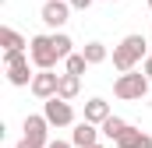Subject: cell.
<instances>
[{
    "mask_svg": "<svg viewBox=\"0 0 152 148\" xmlns=\"http://www.w3.org/2000/svg\"><path fill=\"white\" fill-rule=\"evenodd\" d=\"M145 57H149V42H145V36H124L113 46V67L120 74H131L138 64H145Z\"/></svg>",
    "mask_w": 152,
    "mask_h": 148,
    "instance_id": "cell-1",
    "label": "cell"
},
{
    "mask_svg": "<svg viewBox=\"0 0 152 148\" xmlns=\"http://www.w3.org/2000/svg\"><path fill=\"white\" fill-rule=\"evenodd\" d=\"M149 78L142 71H131V74H117L113 81V95L117 99H124V102H138V99H145L149 95Z\"/></svg>",
    "mask_w": 152,
    "mask_h": 148,
    "instance_id": "cell-2",
    "label": "cell"
},
{
    "mask_svg": "<svg viewBox=\"0 0 152 148\" xmlns=\"http://www.w3.org/2000/svg\"><path fill=\"white\" fill-rule=\"evenodd\" d=\"M28 60L36 64L39 71H53L60 64V53L53 46V36H32L28 39Z\"/></svg>",
    "mask_w": 152,
    "mask_h": 148,
    "instance_id": "cell-3",
    "label": "cell"
},
{
    "mask_svg": "<svg viewBox=\"0 0 152 148\" xmlns=\"http://www.w3.org/2000/svg\"><path fill=\"white\" fill-rule=\"evenodd\" d=\"M4 71H7V81L14 88H25L36 78V74L28 71V53H4Z\"/></svg>",
    "mask_w": 152,
    "mask_h": 148,
    "instance_id": "cell-4",
    "label": "cell"
},
{
    "mask_svg": "<svg viewBox=\"0 0 152 148\" xmlns=\"http://www.w3.org/2000/svg\"><path fill=\"white\" fill-rule=\"evenodd\" d=\"M42 116L50 120V127H75V110H71V102H64L60 95H53V99L42 102Z\"/></svg>",
    "mask_w": 152,
    "mask_h": 148,
    "instance_id": "cell-5",
    "label": "cell"
},
{
    "mask_svg": "<svg viewBox=\"0 0 152 148\" xmlns=\"http://www.w3.org/2000/svg\"><path fill=\"white\" fill-rule=\"evenodd\" d=\"M25 141H32L36 148L50 145V120L42 113H28L25 116Z\"/></svg>",
    "mask_w": 152,
    "mask_h": 148,
    "instance_id": "cell-6",
    "label": "cell"
},
{
    "mask_svg": "<svg viewBox=\"0 0 152 148\" xmlns=\"http://www.w3.org/2000/svg\"><path fill=\"white\" fill-rule=\"evenodd\" d=\"M39 14H42V25L60 28V25H67V18H71V4H67V0H46Z\"/></svg>",
    "mask_w": 152,
    "mask_h": 148,
    "instance_id": "cell-7",
    "label": "cell"
},
{
    "mask_svg": "<svg viewBox=\"0 0 152 148\" xmlns=\"http://www.w3.org/2000/svg\"><path fill=\"white\" fill-rule=\"evenodd\" d=\"M28 88H32V95H36V99L46 102V99H53V95H57V88H60V74L39 71L36 78H32V85H28Z\"/></svg>",
    "mask_w": 152,
    "mask_h": 148,
    "instance_id": "cell-8",
    "label": "cell"
},
{
    "mask_svg": "<svg viewBox=\"0 0 152 148\" xmlns=\"http://www.w3.org/2000/svg\"><path fill=\"white\" fill-rule=\"evenodd\" d=\"M99 127L96 123H88V120H81V123H75V131H71V145L75 148H96L99 145Z\"/></svg>",
    "mask_w": 152,
    "mask_h": 148,
    "instance_id": "cell-9",
    "label": "cell"
},
{
    "mask_svg": "<svg viewBox=\"0 0 152 148\" xmlns=\"http://www.w3.org/2000/svg\"><path fill=\"white\" fill-rule=\"evenodd\" d=\"M110 116H113V113H110V106H106V99H88V102H85V120H88V123L103 127Z\"/></svg>",
    "mask_w": 152,
    "mask_h": 148,
    "instance_id": "cell-10",
    "label": "cell"
},
{
    "mask_svg": "<svg viewBox=\"0 0 152 148\" xmlns=\"http://www.w3.org/2000/svg\"><path fill=\"white\" fill-rule=\"evenodd\" d=\"M0 46H4V53H25L28 39L21 32H14V28H0Z\"/></svg>",
    "mask_w": 152,
    "mask_h": 148,
    "instance_id": "cell-11",
    "label": "cell"
},
{
    "mask_svg": "<svg viewBox=\"0 0 152 148\" xmlns=\"http://www.w3.org/2000/svg\"><path fill=\"white\" fill-rule=\"evenodd\" d=\"M117 148H152V134L145 131H134V127H127V134L117 141Z\"/></svg>",
    "mask_w": 152,
    "mask_h": 148,
    "instance_id": "cell-12",
    "label": "cell"
},
{
    "mask_svg": "<svg viewBox=\"0 0 152 148\" xmlns=\"http://www.w3.org/2000/svg\"><path fill=\"white\" fill-rule=\"evenodd\" d=\"M78 92H81V78H75V74H60V88H57V95H60L64 102H71V99H78Z\"/></svg>",
    "mask_w": 152,
    "mask_h": 148,
    "instance_id": "cell-13",
    "label": "cell"
},
{
    "mask_svg": "<svg viewBox=\"0 0 152 148\" xmlns=\"http://www.w3.org/2000/svg\"><path fill=\"white\" fill-rule=\"evenodd\" d=\"M127 127H131L127 120H120V116H110V120H106L99 131H103V138H110V141H120V138L127 134Z\"/></svg>",
    "mask_w": 152,
    "mask_h": 148,
    "instance_id": "cell-14",
    "label": "cell"
},
{
    "mask_svg": "<svg viewBox=\"0 0 152 148\" xmlns=\"http://www.w3.org/2000/svg\"><path fill=\"white\" fill-rule=\"evenodd\" d=\"M81 57L88 60V67H96V64H103V60L110 57V49H106L103 42H85V49H81Z\"/></svg>",
    "mask_w": 152,
    "mask_h": 148,
    "instance_id": "cell-15",
    "label": "cell"
},
{
    "mask_svg": "<svg viewBox=\"0 0 152 148\" xmlns=\"http://www.w3.org/2000/svg\"><path fill=\"white\" fill-rule=\"evenodd\" d=\"M85 71H88V60H85L81 53H71V57L64 60V74H75V78H81Z\"/></svg>",
    "mask_w": 152,
    "mask_h": 148,
    "instance_id": "cell-16",
    "label": "cell"
},
{
    "mask_svg": "<svg viewBox=\"0 0 152 148\" xmlns=\"http://www.w3.org/2000/svg\"><path fill=\"white\" fill-rule=\"evenodd\" d=\"M53 46H57V53H60V60H67V57L75 53V49H71L75 42H71V36H64V32H53Z\"/></svg>",
    "mask_w": 152,
    "mask_h": 148,
    "instance_id": "cell-17",
    "label": "cell"
},
{
    "mask_svg": "<svg viewBox=\"0 0 152 148\" xmlns=\"http://www.w3.org/2000/svg\"><path fill=\"white\" fill-rule=\"evenodd\" d=\"M67 4H71V11H88L96 0H67Z\"/></svg>",
    "mask_w": 152,
    "mask_h": 148,
    "instance_id": "cell-18",
    "label": "cell"
},
{
    "mask_svg": "<svg viewBox=\"0 0 152 148\" xmlns=\"http://www.w3.org/2000/svg\"><path fill=\"white\" fill-rule=\"evenodd\" d=\"M142 74H145V78H149V81H152V53H149V57H145V64H142Z\"/></svg>",
    "mask_w": 152,
    "mask_h": 148,
    "instance_id": "cell-19",
    "label": "cell"
},
{
    "mask_svg": "<svg viewBox=\"0 0 152 148\" xmlns=\"http://www.w3.org/2000/svg\"><path fill=\"white\" fill-rule=\"evenodd\" d=\"M46 148H75V145H71V141H57V138H53V141H50Z\"/></svg>",
    "mask_w": 152,
    "mask_h": 148,
    "instance_id": "cell-20",
    "label": "cell"
},
{
    "mask_svg": "<svg viewBox=\"0 0 152 148\" xmlns=\"http://www.w3.org/2000/svg\"><path fill=\"white\" fill-rule=\"evenodd\" d=\"M14 148H36V145H32V141H25V138H21V141H18V145H14Z\"/></svg>",
    "mask_w": 152,
    "mask_h": 148,
    "instance_id": "cell-21",
    "label": "cell"
},
{
    "mask_svg": "<svg viewBox=\"0 0 152 148\" xmlns=\"http://www.w3.org/2000/svg\"><path fill=\"white\" fill-rule=\"evenodd\" d=\"M96 148H106V145H96Z\"/></svg>",
    "mask_w": 152,
    "mask_h": 148,
    "instance_id": "cell-22",
    "label": "cell"
},
{
    "mask_svg": "<svg viewBox=\"0 0 152 148\" xmlns=\"http://www.w3.org/2000/svg\"><path fill=\"white\" fill-rule=\"evenodd\" d=\"M110 4H117V0H110Z\"/></svg>",
    "mask_w": 152,
    "mask_h": 148,
    "instance_id": "cell-23",
    "label": "cell"
},
{
    "mask_svg": "<svg viewBox=\"0 0 152 148\" xmlns=\"http://www.w3.org/2000/svg\"><path fill=\"white\" fill-rule=\"evenodd\" d=\"M149 7H152V0H149Z\"/></svg>",
    "mask_w": 152,
    "mask_h": 148,
    "instance_id": "cell-24",
    "label": "cell"
}]
</instances>
